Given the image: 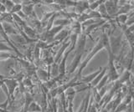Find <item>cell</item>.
<instances>
[{
	"label": "cell",
	"mask_w": 134,
	"mask_h": 112,
	"mask_svg": "<svg viewBox=\"0 0 134 112\" xmlns=\"http://www.w3.org/2000/svg\"><path fill=\"white\" fill-rule=\"evenodd\" d=\"M85 10H89V2L88 1H79L77 2V5L75 7V12L77 14H84Z\"/></svg>",
	"instance_id": "8fae6325"
},
{
	"label": "cell",
	"mask_w": 134,
	"mask_h": 112,
	"mask_svg": "<svg viewBox=\"0 0 134 112\" xmlns=\"http://www.w3.org/2000/svg\"><path fill=\"white\" fill-rule=\"evenodd\" d=\"M74 89L75 90V92L79 93V92H82V91H85V90L89 91L90 90H91V85H86V84H82V83H81V84L78 85L77 86H75Z\"/></svg>",
	"instance_id": "7402d4cb"
},
{
	"label": "cell",
	"mask_w": 134,
	"mask_h": 112,
	"mask_svg": "<svg viewBox=\"0 0 134 112\" xmlns=\"http://www.w3.org/2000/svg\"><path fill=\"white\" fill-rule=\"evenodd\" d=\"M9 59H14V56L8 52H0V60L5 61Z\"/></svg>",
	"instance_id": "83f0119b"
},
{
	"label": "cell",
	"mask_w": 134,
	"mask_h": 112,
	"mask_svg": "<svg viewBox=\"0 0 134 112\" xmlns=\"http://www.w3.org/2000/svg\"><path fill=\"white\" fill-rule=\"evenodd\" d=\"M108 52V64L107 66V75H108V80L111 82H116V80H118L119 79V74L117 72L116 68L114 64V60H115V55H113V54L110 49L107 50Z\"/></svg>",
	"instance_id": "7a4b0ae2"
},
{
	"label": "cell",
	"mask_w": 134,
	"mask_h": 112,
	"mask_svg": "<svg viewBox=\"0 0 134 112\" xmlns=\"http://www.w3.org/2000/svg\"><path fill=\"white\" fill-rule=\"evenodd\" d=\"M81 58H82V55H75L74 59H73V61L71 64L70 65L69 67V74H72L75 72V70H76V69L80 66L81 64Z\"/></svg>",
	"instance_id": "9c48e42d"
},
{
	"label": "cell",
	"mask_w": 134,
	"mask_h": 112,
	"mask_svg": "<svg viewBox=\"0 0 134 112\" xmlns=\"http://www.w3.org/2000/svg\"><path fill=\"white\" fill-rule=\"evenodd\" d=\"M86 42V35L85 34H81L77 40L76 46H75V55H83L84 52H85Z\"/></svg>",
	"instance_id": "277c9868"
},
{
	"label": "cell",
	"mask_w": 134,
	"mask_h": 112,
	"mask_svg": "<svg viewBox=\"0 0 134 112\" xmlns=\"http://www.w3.org/2000/svg\"><path fill=\"white\" fill-rule=\"evenodd\" d=\"M110 41V46H111V50L113 54V55L116 56V54L120 50L121 45V36L116 37V36H111L109 39Z\"/></svg>",
	"instance_id": "5b68a950"
},
{
	"label": "cell",
	"mask_w": 134,
	"mask_h": 112,
	"mask_svg": "<svg viewBox=\"0 0 134 112\" xmlns=\"http://www.w3.org/2000/svg\"><path fill=\"white\" fill-rule=\"evenodd\" d=\"M2 25H3V28L5 33L8 34V35H15V34H18V33L16 31V28L12 25L11 23H6V22H3L2 23Z\"/></svg>",
	"instance_id": "7c38bea8"
},
{
	"label": "cell",
	"mask_w": 134,
	"mask_h": 112,
	"mask_svg": "<svg viewBox=\"0 0 134 112\" xmlns=\"http://www.w3.org/2000/svg\"><path fill=\"white\" fill-rule=\"evenodd\" d=\"M72 28L74 34H77V35H81V24L78 21L73 23L72 28Z\"/></svg>",
	"instance_id": "d4e9b609"
},
{
	"label": "cell",
	"mask_w": 134,
	"mask_h": 112,
	"mask_svg": "<svg viewBox=\"0 0 134 112\" xmlns=\"http://www.w3.org/2000/svg\"><path fill=\"white\" fill-rule=\"evenodd\" d=\"M97 12L100 14V16H102V18L107 19H110V16H109V14H108V13H107V8H106V5H105V3H102V4H100V5L98 7V10H97Z\"/></svg>",
	"instance_id": "ffe728a7"
},
{
	"label": "cell",
	"mask_w": 134,
	"mask_h": 112,
	"mask_svg": "<svg viewBox=\"0 0 134 112\" xmlns=\"http://www.w3.org/2000/svg\"><path fill=\"white\" fill-rule=\"evenodd\" d=\"M27 112H43V110H42V108L39 103L33 101L29 105Z\"/></svg>",
	"instance_id": "d6986e66"
},
{
	"label": "cell",
	"mask_w": 134,
	"mask_h": 112,
	"mask_svg": "<svg viewBox=\"0 0 134 112\" xmlns=\"http://www.w3.org/2000/svg\"><path fill=\"white\" fill-rule=\"evenodd\" d=\"M102 70V67H100L97 70H96L95 72L91 73L90 74H88V75H86V76H82L81 78V80H80L79 82L82 83V84H86V85H90V83H91L95 80V78L98 75V74L100 73V71Z\"/></svg>",
	"instance_id": "52a82bcc"
},
{
	"label": "cell",
	"mask_w": 134,
	"mask_h": 112,
	"mask_svg": "<svg viewBox=\"0 0 134 112\" xmlns=\"http://www.w3.org/2000/svg\"><path fill=\"white\" fill-rule=\"evenodd\" d=\"M107 82H108V75H107V74L106 75H105V76L102 78V80L99 82V84H98L97 85H96V89L99 91L100 89L103 88L104 86H106V85H107Z\"/></svg>",
	"instance_id": "4316f807"
},
{
	"label": "cell",
	"mask_w": 134,
	"mask_h": 112,
	"mask_svg": "<svg viewBox=\"0 0 134 112\" xmlns=\"http://www.w3.org/2000/svg\"><path fill=\"white\" fill-rule=\"evenodd\" d=\"M130 78H131V73H130L129 69H127L122 74V75L119 77L118 81L122 85V84H125V83H127L130 80Z\"/></svg>",
	"instance_id": "44dd1931"
},
{
	"label": "cell",
	"mask_w": 134,
	"mask_h": 112,
	"mask_svg": "<svg viewBox=\"0 0 134 112\" xmlns=\"http://www.w3.org/2000/svg\"><path fill=\"white\" fill-rule=\"evenodd\" d=\"M127 20H128V15L127 14H121L116 18V21L120 23H122V24L127 23Z\"/></svg>",
	"instance_id": "4dcf8cb0"
},
{
	"label": "cell",
	"mask_w": 134,
	"mask_h": 112,
	"mask_svg": "<svg viewBox=\"0 0 134 112\" xmlns=\"http://www.w3.org/2000/svg\"><path fill=\"white\" fill-rule=\"evenodd\" d=\"M125 112H133L132 110V102L129 104V105H127V110H126Z\"/></svg>",
	"instance_id": "836d02e7"
},
{
	"label": "cell",
	"mask_w": 134,
	"mask_h": 112,
	"mask_svg": "<svg viewBox=\"0 0 134 112\" xmlns=\"http://www.w3.org/2000/svg\"><path fill=\"white\" fill-rule=\"evenodd\" d=\"M69 34H70V32L67 30H62L57 35H55V37H54L53 39V42H56L58 44L62 42V41L65 40L67 37H69Z\"/></svg>",
	"instance_id": "5bb4252c"
},
{
	"label": "cell",
	"mask_w": 134,
	"mask_h": 112,
	"mask_svg": "<svg viewBox=\"0 0 134 112\" xmlns=\"http://www.w3.org/2000/svg\"><path fill=\"white\" fill-rule=\"evenodd\" d=\"M2 3H3V4L4 5V7H5L6 11H8V13H10V12L12 11L13 8H14V6L15 4V3H14V1H3Z\"/></svg>",
	"instance_id": "f1b7e54d"
},
{
	"label": "cell",
	"mask_w": 134,
	"mask_h": 112,
	"mask_svg": "<svg viewBox=\"0 0 134 112\" xmlns=\"http://www.w3.org/2000/svg\"><path fill=\"white\" fill-rule=\"evenodd\" d=\"M36 74L38 78L40 79V80L44 81V82H47L49 80V72H47L46 70L43 69H38Z\"/></svg>",
	"instance_id": "9a60e30c"
},
{
	"label": "cell",
	"mask_w": 134,
	"mask_h": 112,
	"mask_svg": "<svg viewBox=\"0 0 134 112\" xmlns=\"http://www.w3.org/2000/svg\"><path fill=\"white\" fill-rule=\"evenodd\" d=\"M106 22H107V19H102V21H100V22H98V23L91 24V25H90V26L86 27V30H84V33H83V34H85L86 35L89 34H90V33H91V31H93L94 30H96V28L100 27V25H102V24H103V23H106Z\"/></svg>",
	"instance_id": "e0dca14e"
},
{
	"label": "cell",
	"mask_w": 134,
	"mask_h": 112,
	"mask_svg": "<svg viewBox=\"0 0 134 112\" xmlns=\"http://www.w3.org/2000/svg\"><path fill=\"white\" fill-rule=\"evenodd\" d=\"M24 32V34H26L29 39H36V31L35 28L29 27L28 25H25L22 28Z\"/></svg>",
	"instance_id": "2e32d148"
},
{
	"label": "cell",
	"mask_w": 134,
	"mask_h": 112,
	"mask_svg": "<svg viewBox=\"0 0 134 112\" xmlns=\"http://www.w3.org/2000/svg\"><path fill=\"white\" fill-rule=\"evenodd\" d=\"M107 13L110 17H115L119 10L118 1H106L105 2Z\"/></svg>",
	"instance_id": "8992f818"
},
{
	"label": "cell",
	"mask_w": 134,
	"mask_h": 112,
	"mask_svg": "<svg viewBox=\"0 0 134 112\" xmlns=\"http://www.w3.org/2000/svg\"><path fill=\"white\" fill-rule=\"evenodd\" d=\"M89 2V9L91 11H96V9H98V7L105 3L106 1H88Z\"/></svg>",
	"instance_id": "cb8c5ba5"
},
{
	"label": "cell",
	"mask_w": 134,
	"mask_h": 112,
	"mask_svg": "<svg viewBox=\"0 0 134 112\" xmlns=\"http://www.w3.org/2000/svg\"><path fill=\"white\" fill-rule=\"evenodd\" d=\"M7 112H8V111H7ZM15 112H25L24 110H19V111H15Z\"/></svg>",
	"instance_id": "d590c367"
},
{
	"label": "cell",
	"mask_w": 134,
	"mask_h": 112,
	"mask_svg": "<svg viewBox=\"0 0 134 112\" xmlns=\"http://www.w3.org/2000/svg\"><path fill=\"white\" fill-rule=\"evenodd\" d=\"M8 51H14L9 45H7L5 43L0 41V52H8Z\"/></svg>",
	"instance_id": "f546056e"
},
{
	"label": "cell",
	"mask_w": 134,
	"mask_h": 112,
	"mask_svg": "<svg viewBox=\"0 0 134 112\" xmlns=\"http://www.w3.org/2000/svg\"><path fill=\"white\" fill-rule=\"evenodd\" d=\"M107 67H103L102 68V70L100 71V73L95 78V80L91 82V84H90L91 86V88H96V85L99 84V82L102 80V78L107 74Z\"/></svg>",
	"instance_id": "4fadbf2b"
},
{
	"label": "cell",
	"mask_w": 134,
	"mask_h": 112,
	"mask_svg": "<svg viewBox=\"0 0 134 112\" xmlns=\"http://www.w3.org/2000/svg\"><path fill=\"white\" fill-rule=\"evenodd\" d=\"M100 112H108V111H107V110L106 109H102V110H100Z\"/></svg>",
	"instance_id": "e575fe53"
},
{
	"label": "cell",
	"mask_w": 134,
	"mask_h": 112,
	"mask_svg": "<svg viewBox=\"0 0 134 112\" xmlns=\"http://www.w3.org/2000/svg\"><path fill=\"white\" fill-rule=\"evenodd\" d=\"M49 75L52 77V79L56 78L60 75V73H59V64L54 63L50 66H49Z\"/></svg>",
	"instance_id": "ac0fdd59"
},
{
	"label": "cell",
	"mask_w": 134,
	"mask_h": 112,
	"mask_svg": "<svg viewBox=\"0 0 134 112\" xmlns=\"http://www.w3.org/2000/svg\"><path fill=\"white\" fill-rule=\"evenodd\" d=\"M70 46V42L69 41V42H67V41L65 40L64 43H63L62 46L60 47V49H59L55 57H54V63L57 64L59 61H60L61 60V57L63 56V54H64L65 52V50L67 49V48Z\"/></svg>",
	"instance_id": "30bf717a"
},
{
	"label": "cell",
	"mask_w": 134,
	"mask_h": 112,
	"mask_svg": "<svg viewBox=\"0 0 134 112\" xmlns=\"http://www.w3.org/2000/svg\"><path fill=\"white\" fill-rule=\"evenodd\" d=\"M24 85H26V86H32V82L28 78L25 79V80L24 81Z\"/></svg>",
	"instance_id": "d6a6232c"
},
{
	"label": "cell",
	"mask_w": 134,
	"mask_h": 112,
	"mask_svg": "<svg viewBox=\"0 0 134 112\" xmlns=\"http://www.w3.org/2000/svg\"><path fill=\"white\" fill-rule=\"evenodd\" d=\"M71 23V21L68 19H57L54 22V26H62L64 27L65 25H68Z\"/></svg>",
	"instance_id": "484cf974"
},
{
	"label": "cell",
	"mask_w": 134,
	"mask_h": 112,
	"mask_svg": "<svg viewBox=\"0 0 134 112\" xmlns=\"http://www.w3.org/2000/svg\"><path fill=\"white\" fill-rule=\"evenodd\" d=\"M22 8H23V6H22V4H21V3H15L14 6V8H13L12 11L10 12L9 14H18L19 12L22 11Z\"/></svg>",
	"instance_id": "1f68e13d"
},
{
	"label": "cell",
	"mask_w": 134,
	"mask_h": 112,
	"mask_svg": "<svg viewBox=\"0 0 134 112\" xmlns=\"http://www.w3.org/2000/svg\"><path fill=\"white\" fill-rule=\"evenodd\" d=\"M34 5H35V3H31V4H29V5H22L23 8H22V11L24 12V14L25 15H27L28 17L29 16H30L32 14H33V12H34Z\"/></svg>",
	"instance_id": "603a6c76"
},
{
	"label": "cell",
	"mask_w": 134,
	"mask_h": 112,
	"mask_svg": "<svg viewBox=\"0 0 134 112\" xmlns=\"http://www.w3.org/2000/svg\"><path fill=\"white\" fill-rule=\"evenodd\" d=\"M3 81L8 90V93H9L10 97L12 98V99H14L15 90L17 89V87L19 86L18 80H16L14 78H5Z\"/></svg>",
	"instance_id": "3957f363"
},
{
	"label": "cell",
	"mask_w": 134,
	"mask_h": 112,
	"mask_svg": "<svg viewBox=\"0 0 134 112\" xmlns=\"http://www.w3.org/2000/svg\"><path fill=\"white\" fill-rule=\"evenodd\" d=\"M102 49H105V46H104V43H103V40L102 39V37H100V39H99V41L97 42V44H96L95 45V47L92 49V50L90 52V54L86 56V58L85 59V60H84L82 63H81V64H80L79 66V69H78V71L76 73V74L75 75V77L77 79L78 81H80V80H81V78L82 77L81 75V73H82V70L85 69L88 63L91 61V59H93V57L97 54L99 51L102 50Z\"/></svg>",
	"instance_id": "6da1fadb"
},
{
	"label": "cell",
	"mask_w": 134,
	"mask_h": 112,
	"mask_svg": "<svg viewBox=\"0 0 134 112\" xmlns=\"http://www.w3.org/2000/svg\"><path fill=\"white\" fill-rule=\"evenodd\" d=\"M70 54V51L67 50L65 53V55L63 56L62 60L60 61V64H59V73H60V75H62L64 76L65 74V72H66V60H67V57L68 55Z\"/></svg>",
	"instance_id": "ba28073f"
}]
</instances>
